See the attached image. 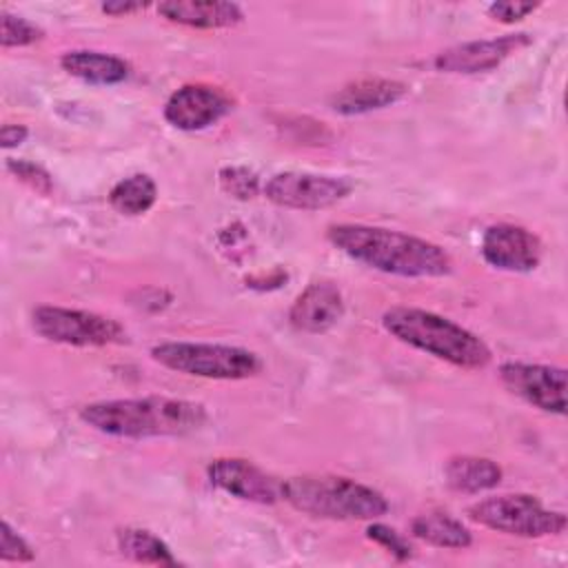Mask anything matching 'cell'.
Segmentation results:
<instances>
[{
	"label": "cell",
	"mask_w": 568,
	"mask_h": 568,
	"mask_svg": "<svg viewBox=\"0 0 568 568\" xmlns=\"http://www.w3.org/2000/svg\"><path fill=\"white\" fill-rule=\"evenodd\" d=\"M448 488L466 495H477L495 488L501 481V466L488 457L455 455L444 466Z\"/></svg>",
	"instance_id": "obj_18"
},
{
	"label": "cell",
	"mask_w": 568,
	"mask_h": 568,
	"mask_svg": "<svg viewBox=\"0 0 568 568\" xmlns=\"http://www.w3.org/2000/svg\"><path fill=\"white\" fill-rule=\"evenodd\" d=\"M158 200V186L151 175L133 173L122 178L109 191V204L122 215H142Z\"/></svg>",
	"instance_id": "obj_21"
},
{
	"label": "cell",
	"mask_w": 568,
	"mask_h": 568,
	"mask_svg": "<svg viewBox=\"0 0 568 568\" xmlns=\"http://www.w3.org/2000/svg\"><path fill=\"white\" fill-rule=\"evenodd\" d=\"M60 67L89 84H120L131 75V64L113 53H104V51H89V49H75V51H67L60 58Z\"/></svg>",
	"instance_id": "obj_17"
},
{
	"label": "cell",
	"mask_w": 568,
	"mask_h": 568,
	"mask_svg": "<svg viewBox=\"0 0 568 568\" xmlns=\"http://www.w3.org/2000/svg\"><path fill=\"white\" fill-rule=\"evenodd\" d=\"M31 326L40 337L67 346L87 348L126 342V331L118 320L82 308L51 304L36 306L31 313Z\"/></svg>",
	"instance_id": "obj_7"
},
{
	"label": "cell",
	"mask_w": 568,
	"mask_h": 568,
	"mask_svg": "<svg viewBox=\"0 0 568 568\" xmlns=\"http://www.w3.org/2000/svg\"><path fill=\"white\" fill-rule=\"evenodd\" d=\"M499 379L530 406L552 415L566 413V371L561 366L504 362L499 366Z\"/></svg>",
	"instance_id": "obj_9"
},
{
	"label": "cell",
	"mask_w": 568,
	"mask_h": 568,
	"mask_svg": "<svg viewBox=\"0 0 568 568\" xmlns=\"http://www.w3.org/2000/svg\"><path fill=\"white\" fill-rule=\"evenodd\" d=\"M29 135V129L24 124H2V131H0V142H2V149H13L18 144H22Z\"/></svg>",
	"instance_id": "obj_28"
},
{
	"label": "cell",
	"mask_w": 568,
	"mask_h": 568,
	"mask_svg": "<svg viewBox=\"0 0 568 568\" xmlns=\"http://www.w3.org/2000/svg\"><path fill=\"white\" fill-rule=\"evenodd\" d=\"M233 109L229 93L213 84H182L164 104V120L180 131H202Z\"/></svg>",
	"instance_id": "obj_11"
},
{
	"label": "cell",
	"mask_w": 568,
	"mask_h": 568,
	"mask_svg": "<svg viewBox=\"0 0 568 568\" xmlns=\"http://www.w3.org/2000/svg\"><path fill=\"white\" fill-rule=\"evenodd\" d=\"M528 33H506L490 40H473L439 51L433 58V67L446 73H484L497 69L508 55L530 44Z\"/></svg>",
	"instance_id": "obj_13"
},
{
	"label": "cell",
	"mask_w": 568,
	"mask_h": 568,
	"mask_svg": "<svg viewBox=\"0 0 568 568\" xmlns=\"http://www.w3.org/2000/svg\"><path fill=\"white\" fill-rule=\"evenodd\" d=\"M217 178L222 191L235 200H253L260 193V178L248 166H224Z\"/></svg>",
	"instance_id": "obj_22"
},
{
	"label": "cell",
	"mask_w": 568,
	"mask_h": 568,
	"mask_svg": "<svg viewBox=\"0 0 568 568\" xmlns=\"http://www.w3.org/2000/svg\"><path fill=\"white\" fill-rule=\"evenodd\" d=\"M44 31L27 20V18H20V16H13V13H2V27H0V44L4 49H11V47H29L38 40H42Z\"/></svg>",
	"instance_id": "obj_23"
},
{
	"label": "cell",
	"mask_w": 568,
	"mask_h": 568,
	"mask_svg": "<svg viewBox=\"0 0 568 568\" xmlns=\"http://www.w3.org/2000/svg\"><path fill=\"white\" fill-rule=\"evenodd\" d=\"M382 326L402 344L459 368H484L493 353L488 344L462 324L415 306H393L384 311Z\"/></svg>",
	"instance_id": "obj_3"
},
{
	"label": "cell",
	"mask_w": 568,
	"mask_h": 568,
	"mask_svg": "<svg viewBox=\"0 0 568 568\" xmlns=\"http://www.w3.org/2000/svg\"><path fill=\"white\" fill-rule=\"evenodd\" d=\"M282 499L295 510L337 521H373L388 513L386 497L344 475H295L282 481Z\"/></svg>",
	"instance_id": "obj_4"
},
{
	"label": "cell",
	"mask_w": 568,
	"mask_h": 568,
	"mask_svg": "<svg viewBox=\"0 0 568 568\" xmlns=\"http://www.w3.org/2000/svg\"><path fill=\"white\" fill-rule=\"evenodd\" d=\"M146 4L144 2H122V0H113V2H104L100 4V9L109 16H124V13H133V11H140L144 9Z\"/></svg>",
	"instance_id": "obj_29"
},
{
	"label": "cell",
	"mask_w": 568,
	"mask_h": 568,
	"mask_svg": "<svg viewBox=\"0 0 568 568\" xmlns=\"http://www.w3.org/2000/svg\"><path fill=\"white\" fill-rule=\"evenodd\" d=\"M481 257L486 264L508 273H530L539 266L544 246L541 240L519 224H490L481 235Z\"/></svg>",
	"instance_id": "obj_10"
},
{
	"label": "cell",
	"mask_w": 568,
	"mask_h": 568,
	"mask_svg": "<svg viewBox=\"0 0 568 568\" xmlns=\"http://www.w3.org/2000/svg\"><path fill=\"white\" fill-rule=\"evenodd\" d=\"M344 315V300L333 282L308 284L293 302L288 322L302 333H324L333 328Z\"/></svg>",
	"instance_id": "obj_14"
},
{
	"label": "cell",
	"mask_w": 568,
	"mask_h": 568,
	"mask_svg": "<svg viewBox=\"0 0 568 568\" xmlns=\"http://www.w3.org/2000/svg\"><path fill=\"white\" fill-rule=\"evenodd\" d=\"M539 4L535 2H513V0H504V2H493L488 4V16L497 22H504V24H513V22H519L524 20L528 13H532Z\"/></svg>",
	"instance_id": "obj_27"
},
{
	"label": "cell",
	"mask_w": 568,
	"mask_h": 568,
	"mask_svg": "<svg viewBox=\"0 0 568 568\" xmlns=\"http://www.w3.org/2000/svg\"><path fill=\"white\" fill-rule=\"evenodd\" d=\"M0 557L4 561H18V564L33 561L36 557L33 548L27 544V539L20 532L11 528L9 521L0 524Z\"/></svg>",
	"instance_id": "obj_25"
},
{
	"label": "cell",
	"mask_w": 568,
	"mask_h": 568,
	"mask_svg": "<svg viewBox=\"0 0 568 568\" xmlns=\"http://www.w3.org/2000/svg\"><path fill=\"white\" fill-rule=\"evenodd\" d=\"M406 95V84L390 78H364L355 80L328 100L331 109L342 115H359L377 109H386Z\"/></svg>",
	"instance_id": "obj_15"
},
{
	"label": "cell",
	"mask_w": 568,
	"mask_h": 568,
	"mask_svg": "<svg viewBox=\"0 0 568 568\" xmlns=\"http://www.w3.org/2000/svg\"><path fill=\"white\" fill-rule=\"evenodd\" d=\"M328 242L351 260L399 277H442L453 271L450 255L435 242L371 224H333Z\"/></svg>",
	"instance_id": "obj_1"
},
{
	"label": "cell",
	"mask_w": 568,
	"mask_h": 568,
	"mask_svg": "<svg viewBox=\"0 0 568 568\" xmlns=\"http://www.w3.org/2000/svg\"><path fill=\"white\" fill-rule=\"evenodd\" d=\"M158 13L191 29H229L244 20L240 4L224 0H166L158 4Z\"/></svg>",
	"instance_id": "obj_16"
},
{
	"label": "cell",
	"mask_w": 568,
	"mask_h": 568,
	"mask_svg": "<svg viewBox=\"0 0 568 568\" xmlns=\"http://www.w3.org/2000/svg\"><path fill=\"white\" fill-rule=\"evenodd\" d=\"M353 191V182L342 175H322L308 171H282L268 178L264 195L277 206L295 211L328 209Z\"/></svg>",
	"instance_id": "obj_8"
},
{
	"label": "cell",
	"mask_w": 568,
	"mask_h": 568,
	"mask_svg": "<svg viewBox=\"0 0 568 568\" xmlns=\"http://www.w3.org/2000/svg\"><path fill=\"white\" fill-rule=\"evenodd\" d=\"M115 541H118V550L138 564H153V566H175L178 564L171 548L151 530L120 528L115 535Z\"/></svg>",
	"instance_id": "obj_20"
},
{
	"label": "cell",
	"mask_w": 568,
	"mask_h": 568,
	"mask_svg": "<svg viewBox=\"0 0 568 568\" xmlns=\"http://www.w3.org/2000/svg\"><path fill=\"white\" fill-rule=\"evenodd\" d=\"M470 521L513 537L539 539L561 535L566 530V515L546 508L535 495L506 493L479 499L466 508Z\"/></svg>",
	"instance_id": "obj_6"
},
{
	"label": "cell",
	"mask_w": 568,
	"mask_h": 568,
	"mask_svg": "<svg viewBox=\"0 0 568 568\" xmlns=\"http://www.w3.org/2000/svg\"><path fill=\"white\" fill-rule=\"evenodd\" d=\"M211 486L253 504H275L282 499V481L266 475L260 466L240 457H217L206 466Z\"/></svg>",
	"instance_id": "obj_12"
},
{
	"label": "cell",
	"mask_w": 568,
	"mask_h": 568,
	"mask_svg": "<svg viewBox=\"0 0 568 568\" xmlns=\"http://www.w3.org/2000/svg\"><path fill=\"white\" fill-rule=\"evenodd\" d=\"M151 357L169 371L204 379H248L264 368L248 348L209 342H162L151 348Z\"/></svg>",
	"instance_id": "obj_5"
},
{
	"label": "cell",
	"mask_w": 568,
	"mask_h": 568,
	"mask_svg": "<svg viewBox=\"0 0 568 568\" xmlns=\"http://www.w3.org/2000/svg\"><path fill=\"white\" fill-rule=\"evenodd\" d=\"M80 419L109 437L149 439L191 435L206 424L209 413L200 402L149 395L91 402L80 408Z\"/></svg>",
	"instance_id": "obj_2"
},
{
	"label": "cell",
	"mask_w": 568,
	"mask_h": 568,
	"mask_svg": "<svg viewBox=\"0 0 568 568\" xmlns=\"http://www.w3.org/2000/svg\"><path fill=\"white\" fill-rule=\"evenodd\" d=\"M7 169H9L20 182L29 184L31 189H36V191L42 193V195H49L51 189H53L51 175H49L42 166L33 164V162H29V160H9V162H7Z\"/></svg>",
	"instance_id": "obj_26"
},
{
	"label": "cell",
	"mask_w": 568,
	"mask_h": 568,
	"mask_svg": "<svg viewBox=\"0 0 568 568\" xmlns=\"http://www.w3.org/2000/svg\"><path fill=\"white\" fill-rule=\"evenodd\" d=\"M366 537L379 544L384 550H388L397 561H406L413 557V546L395 528L386 524H379L373 519V524H368L366 528Z\"/></svg>",
	"instance_id": "obj_24"
},
{
	"label": "cell",
	"mask_w": 568,
	"mask_h": 568,
	"mask_svg": "<svg viewBox=\"0 0 568 568\" xmlns=\"http://www.w3.org/2000/svg\"><path fill=\"white\" fill-rule=\"evenodd\" d=\"M410 532L437 548H468L473 532L448 513H424L410 521Z\"/></svg>",
	"instance_id": "obj_19"
}]
</instances>
